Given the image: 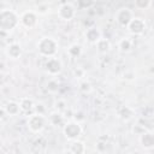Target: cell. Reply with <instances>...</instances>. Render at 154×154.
<instances>
[{
	"mask_svg": "<svg viewBox=\"0 0 154 154\" xmlns=\"http://www.w3.org/2000/svg\"><path fill=\"white\" fill-rule=\"evenodd\" d=\"M20 24V16L11 8H1L0 11V30L2 34L11 32Z\"/></svg>",
	"mask_w": 154,
	"mask_h": 154,
	"instance_id": "cell-1",
	"label": "cell"
},
{
	"mask_svg": "<svg viewBox=\"0 0 154 154\" xmlns=\"http://www.w3.org/2000/svg\"><path fill=\"white\" fill-rule=\"evenodd\" d=\"M36 47H37L38 54L48 59V58L57 57V53L59 51V42L52 36H43L38 40Z\"/></svg>",
	"mask_w": 154,
	"mask_h": 154,
	"instance_id": "cell-2",
	"label": "cell"
},
{
	"mask_svg": "<svg viewBox=\"0 0 154 154\" xmlns=\"http://www.w3.org/2000/svg\"><path fill=\"white\" fill-rule=\"evenodd\" d=\"M48 123H49L48 117H46L45 114L32 113V114L28 116V118H26V126H28L29 131H31L32 134L42 132L46 129Z\"/></svg>",
	"mask_w": 154,
	"mask_h": 154,
	"instance_id": "cell-3",
	"label": "cell"
},
{
	"mask_svg": "<svg viewBox=\"0 0 154 154\" xmlns=\"http://www.w3.org/2000/svg\"><path fill=\"white\" fill-rule=\"evenodd\" d=\"M82 132H83L82 125L79 122H76V120H69L63 126V134H64L65 138L71 142L78 140L81 137Z\"/></svg>",
	"mask_w": 154,
	"mask_h": 154,
	"instance_id": "cell-4",
	"label": "cell"
},
{
	"mask_svg": "<svg viewBox=\"0 0 154 154\" xmlns=\"http://www.w3.org/2000/svg\"><path fill=\"white\" fill-rule=\"evenodd\" d=\"M76 16V8L71 2H61L58 7V17L64 22H70Z\"/></svg>",
	"mask_w": 154,
	"mask_h": 154,
	"instance_id": "cell-5",
	"label": "cell"
},
{
	"mask_svg": "<svg viewBox=\"0 0 154 154\" xmlns=\"http://www.w3.org/2000/svg\"><path fill=\"white\" fill-rule=\"evenodd\" d=\"M114 17H116V22H117L120 26L126 28V26L130 24V22L134 19L135 16H134L132 10H130L129 7H120V8L117 10Z\"/></svg>",
	"mask_w": 154,
	"mask_h": 154,
	"instance_id": "cell-6",
	"label": "cell"
},
{
	"mask_svg": "<svg viewBox=\"0 0 154 154\" xmlns=\"http://www.w3.org/2000/svg\"><path fill=\"white\" fill-rule=\"evenodd\" d=\"M128 31L131 34V35H135V36H140L142 35L146 29H147V23H146V19L142 18V17H134V19L130 22V24L126 26Z\"/></svg>",
	"mask_w": 154,
	"mask_h": 154,
	"instance_id": "cell-7",
	"label": "cell"
},
{
	"mask_svg": "<svg viewBox=\"0 0 154 154\" xmlns=\"http://www.w3.org/2000/svg\"><path fill=\"white\" fill-rule=\"evenodd\" d=\"M45 70L49 76H58L63 71V63L59 58H48L45 63Z\"/></svg>",
	"mask_w": 154,
	"mask_h": 154,
	"instance_id": "cell-8",
	"label": "cell"
},
{
	"mask_svg": "<svg viewBox=\"0 0 154 154\" xmlns=\"http://www.w3.org/2000/svg\"><path fill=\"white\" fill-rule=\"evenodd\" d=\"M37 20H38V14L32 10L24 11L20 14V24L26 29L35 28L36 24H37Z\"/></svg>",
	"mask_w": 154,
	"mask_h": 154,
	"instance_id": "cell-9",
	"label": "cell"
},
{
	"mask_svg": "<svg viewBox=\"0 0 154 154\" xmlns=\"http://www.w3.org/2000/svg\"><path fill=\"white\" fill-rule=\"evenodd\" d=\"M5 54L11 60H17L23 54V48L18 42H11L5 48Z\"/></svg>",
	"mask_w": 154,
	"mask_h": 154,
	"instance_id": "cell-10",
	"label": "cell"
},
{
	"mask_svg": "<svg viewBox=\"0 0 154 154\" xmlns=\"http://www.w3.org/2000/svg\"><path fill=\"white\" fill-rule=\"evenodd\" d=\"M102 37V32L97 26H89L84 31V38L87 42L95 45L100 38Z\"/></svg>",
	"mask_w": 154,
	"mask_h": 154,
	"instance_id": "cell-11",
	"label": "cell"
},
{
	"mask_svg": "<svg viewBox=\"0 0 154 154\" xmlns=\"http://www.w3.org/2000/svg\"><path fill=\"white\" fill-rule=\"evenodd\" d=\"M19 102V106H20V109L23 113H26V114H32L35 112V101L31 99V97H28V96H23L20 97V100L18 101Z\"/></svg>",
	"mask_w": 154,
	"mask_h": 154,
	"instance_id": "cell-12",
	"label": "cell"
},
{
	"mask_svg": "<svg viewBox=\"0 0 154 154\" xmlns=\"http://www.w3.org/2000/svg\"><path fill=\"white\" fill-rule=\"evenodd\" d=\"M4 111L6 112V114L8 117H14V116H18L22 109H20V106H19V102L18 101H14V100H8L6 103L2 105Z\"/></svg>",
	"mask_w": 154,
	"mask_h": 154,
	"instance_id": "cell-13",
	"label": "cell"
},
{
	"mask_svg": "<svg viewBox=\"0 0 154 154\" xmlns=\"http://www.w3.org/2000/svg\"><path fill=\"white\" fill-rule=\"evenodd\" d=\"M117 116H118V118H120L122 120L129 122V120H131V119L135 117V111H134V108H131L130 106L123 105V106H119V107L117 108Z\"/></svg>",
	"mask_w": 154,
	"mask_h": 154,
	"instance_id": "cell-14",
	"label": "cell"
},
{
	"mask_svg": "<svg viewBox=\"0 0 154 154\" xmlns=\"http://www.w3.org/2000/svg\"><path fill=\"white\" fill-rule=\"evenodd\" d=\"M48 122L51 125L53 126H64L66 124L65 122V116L63 112H59V111H53L49 113L48 116Z\"/></svg>",
	"mask_w": 154,
	"mask_h": 154,
	"instance_id": "cell-15",
	"label": "cell"
},
{
	"mask_svg": "<svg viewBox=\"0 0 154 154\" xmlns=\"http://www.w3.org/2000/svg\"><path fill=\"white\" fill-rule=\"evenodd\" d=\"M138 141L144 149H153L154 148V134L152 131H146L141 136H138Z\"/></svg>",
	"mask_w": 154,
	"mask_h": 154,
	"instance_id": "cell-16",
	"label": "cell"
},
{
	"mask_svg": "<svg viewBox=\"0 0 154 154\" xmlns=\"http://www.w3.org/2000/svg\"><path fill=\"white\" fill-rule=\"evenodd\" d=\"M95 47H96V51L100 53V54H106L111 51L112 48V45L109 42L108 38H105V37H101L96 43H95Z\"/></svg>",
	"mask_w": 154,
	"mask_h": 154,
	"instance_id": "cell-17",
	"label": "cell"
},
{
	"mask_svg": "<svg viewBox=\"0 0 154 154\" xmlns=\"http://www.w3.org/2000/svg\"><path fill=\"white\" fill-rule=\"evenodd\" d=\"M69 149L73 153V154H85L87 153V146L83 141L81 140H76V141H72Z\"/></svg>",
	"mask_w": 154,
	"mask_h": 154,
	"instance_id": "cell-18",
	"label": "cell"
},
{
	"mask_svg": "<svg viewBox=\"0 0 154 154\" xmlns=\"http://www.w3.org/2000/svg\"><path fill=\"white\" fill-rule=\"evenodd\" d=\"M132 46H134V42L130 37H122L119 41H118V49L122 52V53H129L132 51Z\"/></svg>",
	"mask_w": 154,
	"mask_h": 154,
	"instance_id": "cell-19",
	"label": "cell"
},
{
	"mask_svg": "<svg viewBox=\"0 0 154 154\" xmlns=\"http://www.w3.org/2000/svg\"><path fill=\"white\" fill-rule=\"evenodd\" d=\"M82 53H83V48L79 43H71L67 47V54L71 58H78L82 55Z\"/></svg>",
	"mask_w": 154,
	"mask_h": 154,
	"instance_id": "cell-20",
	"label": "cell"
},
{
	"mask_svg": "<svg viewBox=\"0 0 154 154\" xmlns=\"http://www.w3.org/2000/svg\"><path fill=\"white\" fill-rule=\"evenodd\" d=\"M78 89L83 94H90L93 91V84L88 79H82L78 82Z\"/></svg>",
	"mask_w": 154,
	"mask_h": 154,
	"instance_id": "cell-21",
	"label": "cell"
},
{
	"mask_svg": "<svg viewBox=\"0 0 154 154\" xmlns=\"http://www.w3.org/2000/svg\"><path fill=\"white\" fill-rule=\"evenodd\" d=\"M46 88H47V90H48L51 94H55V93H58V90H59V82H58L55 78H52V79H49V81L47 82Z\"/></svg>",
	"mask_w": 154,
	"mask_h": 154,
	"instance_id": "cell-22",
	"label": "cell"
},
{
	"mask_svg": "<svg viewBox=\"0 0 154 154\" xmlns=\"http://www.w3.org/2000/svg\"><path fill=\"white\" fill-rule=\"evenodd\" d=\"M49 5L48 4H46V2H40V4H37L36 5V10H35V12L38 14V16H45V14H47V13H49Z\"/></svg>",
	"mask_w": 154,
	"mask_h": 154,
	"instance_id": "cell-23",
	"label": "cell"
},
{
	"mask_svg": "<svg viewBox=\"0 0 154 154\" xmlns=\"http://www.w3.org/2000/svg\"><path fill=\"white\" fill-rule=\"evenodd\" d=\"M85 70L83 69V67H81V66H77V67H75L73 70H72V76H73V78H76L78 82L79 81H82V79H85L84 77H85Z\"/></svg>",
	"mask_w": 154,
	"mask_h": 154,
	"instance_id": "cell-24",
	"label": "cell"
},
{
	"mask_svg": "<svg viewBox=\"0 0 154 154\" xmlns=\"http://www.w3.org/2000/svg\"><path fill=\"white\" fill-rule=\"evenodd\" d=\"M122 78H123L124 81H128V82L134 81V79L136 78V72H135V70H132V69H126V70H124L123 73H122Z\"/></svg>",
	"mask_w": 154,
	"mask_h": 154,
	"instance_id": "cell-25",
	"label": "cell"
},
{
	"mask_svg": "<svg viewBox=\"0 0 154 154\" xmlns=\"http://www.w3.org/2000/svg\"><path fill=\"white\" fill-rule=\"evenodd\" d=\"M54 107H55V111H59V112H65L67 109V103L64 99H58L54 103Z\"/></svg>",
	"mask_w": 154,
	"mask_h": 154,
	"instance_id": "cell-26",
	"label": "cell"
},
{
	"mask_svg": "<svg viewBox=\"0 0 154 154\" xmlns=\"http://www.w3.org/2000/svg\"><path fill=\"white\" fill-rule=\"evenodd\" d=\"M131 131H132V134L134 135H138V136H141L142 134H144L146 131H148L144 126H142L141 124H136V125H134L132 126V129H131Z\"/></svg>",
	"mask_w": 154,
	"mask_h": 154,
	"instance_id": "cell-27",
	"label": "cell"
},
{
	"mask_svg": "<svg viewBox=\"0 0 154 154\" xmlns=\"http://www.w3.org/2000/svg\"><path fill=\"white\" fill-rule=\"evenodd\" d=\"M135 6L137 7V8H141V10H146V8H148L149 6H150V1H144V0H137V1H135Z\"/></svg>",
	"mask_w": 154,
	"mask_h": 154,
	"instance_id": "cell-28",
	"label": "cell"
},
{
	"mask_svg": "<svg viewBox=\"0 0 154 154\" xmlns=\"http://www.w3.org/2000/svg\"><path fill=\"white\" fill-rule=\"evenodd\" d=\"M34 113L45 114V113H46V107H45V105H43V103H41V102L36 103V106H35V112H34Z\"/></svg>",
	"mask_w": 154,
	"mask_h": 154,
	"instance_id": "cell-29",
	"label": "cell"
},
{
	"mask_svg": "<svg viewBox=\"0 0 154 154\" xmlns=\"http://www.w3.org/2000/svg\"><path fill=\"white\" fill-rule=\"evenodd\" d=\"M95 147H96V150H97V152L102 153V152H105V150L107 149V143H106V142H102V141H99Z\"/></svg>",
	"mask_w": 154,
	"mask_h": 154,
	"instance_id": "cell-30",
	"label": "cell"
},
{
	"mask_svg": "<svg viewBox=\"0 0 154 154\" xmlns=\"http://www.w3.org/2000/svg\"><path fill=\"white\" fill-rule=\"evenodd\" d=\"M73 116H75V120H76V122H79V123H81V120H83V119H84V116H83V113H82V112L75 113Z\"/></svg>",
	"mask_w": 154,
	"mask_h": 154,
	"instance_id": "cell-31",
	"label": "cell"
},
{
	"mask_svg": "<svg viewBox=\"0 0 154 154\" xmlns=\"http://www.w3.org/2000/svg\"><path fill=\"white\" fill-rule=\"evenodd\" d=\"M61 154H73V153H72L70 149H65V150H63V153H61Z\"/></svg>",
	"mask_w": 154,
	"mask_h": 154,
	"instance_id": "cell-32",
	"label": "cell"
}]
</instances>
